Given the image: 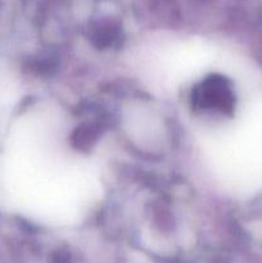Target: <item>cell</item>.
Segmentation results:
<instances>
[{
  "label": "cell",
  "instance_id": "obj_2",
  "mask_svg": "<svg viewBox=\"0 0 262 263\" xmlns=\"http://www.w3.org/2000/svg\"><path fill=\"white\" fill-rule=\"evenodd\" d=\"M98 138V133L92 126L84 125L77 128L72 135V144L80 151H87L94 145Z\"/></svg>",
  "mask_w": 262,
  "mask_h": 263
},
{
  "label": "cell",
  "instance_id": "obj_1",
  "mask_svg": "<svg viewBox=\"0 0 262 263\" xmlns=\"http://www.w3.org/2000/svg\"><path fill=\"white\" fill-rule=\"evenodd\" d=\"M192 102L199 109H217L228 113L234 107V95L229 82L223 77L213 74L195 87Z\"/></svg>",
  "mask_w": 262,
  "mask_h": 263
}]
</instances>
